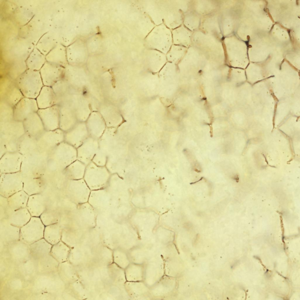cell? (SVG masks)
Masks as SVG:
<instances>
[{
    "mask_svg": "<svg viewBox=\"0 0 300 300\" xmlns=\"http://www.w3.org/2000/svg\"><path fill=\"white\" fill-rule=\"evenodd\" d=\"M15 83L24 97L36 99L44 85L40 71L27 69Z\"/></svg>",
    "mask_w": 300,
    "mask_h": 300,
    "instance_id": "cell-1",
    "label": "cell"
},
{
    "mask_svg": "<svg viewBox=\"0 0 300 300\" xmlns=\"http://www.w3.org/2000/svg\"><path fill=\"white\" fill-rule=\"evenodd\" d=\"M62 67L46 62L40 71L44 86L52 87L63 78Z\"/></svg>",
    "mask_w": 300,
    "mask_h": 300,
    "instance_id": "cell-2",
    "label": "cell"
},
{
    "mask_svg": "<svg viewBox=\"0 0 300 300\" xmlns=\"http://www.w3.org/2000/svg\"><path fill=\"white\" fill-rule=\"evenodd\" d=\"M39 109L35 99L24 97L14 107V119L23 121L31 114L37 112Z\"/></svg>",
    "mask_w": 300,
    "mask_h": 300,
    "instance_id": "cell-3",
    "label": "cell"
},
{
    "mask_svg": "<svg viewBox=\"0 0 300 300\" xmlns=\"http://www.w3.org/2000/svg\"><path fill=\"white\" fill-rule=\"evenodd\" d=\"M39 109L57 105V98L52 87L44 86L35 99Z\"/></svg>",
    "mask_w": 300,
    "mask_h": 300,
    "instance_id": "cell-4",
    "label": "cell"
},
{
    "mask_svg": "<svg viewBox=\"0 0 300 300\" xmlns=\"http://www.w3.org/2000/svg\"><path fill=\"white\" fill-rule=\"evenodd\" d=\"M43 224H42L39 226H30L31 229L28 226V230L22 227L27 230L21 229L20 233L21 239L25 243L31 245L43 238L45 228Z\"/></svg>",
    "mask_w": 300,
    "mask_h": 300,
    "instance_id": "cell-5",
    "label": "cell"
},
{
    "mask_svg": "<svg viewBox=\"0 0 300 300\" xmlns=\"http://www.w3.org/2000/svg\"><path fill=\"white\" fill-rule=\"evenodd\" d=\"M37 112L44 125H55L59 122L60 106L58 105L39 109Z\"/></svg>",
    "mask_w": 300,
    "mask_h": 300,
    "instance_id": "cell-6",
    "label": "cell"
},
{
    "mask_svg": "<svg viewBox=\"0 0 300 300\" xmlns=\"http://www.w3.org/2000/svg\"><path fill=\"white\" fill-rule=\"evenodd\" d=\"M52 246L43 238L30 245V252L35 258L45 257L50 254Z\"/></svg>",
    "mask_w": 300,
    "mask_h": 300,
    "instance_id": "cell-7",
    "label": "cell"
},
{
    "mask_svg": "<svg viewBox=\"0 0 300 300\" xmlns=\"http://www.w3.org/2000/svg\"><path fill=\"white\" fill-rule=\"evenodd\" d=\"M24 97L15 83H13L1 99L14 107Z\"/></svg>",
    "mask_w": 300,
    "mask_h": 300,
    "instance_id": "cell-8",
    "label": "cell"
},
{
    "mask_svg": "<svg viewBox=\"0 0 300 300\" xmlns=\"http://www.w3.org/2000/svg\"><path fill=\"white\" fill-rule=\"evenodd\" d=\"M46 62V57L42 55L30 56L26 60L27 69L40 71Z\"/></svg>",
    "mask_w": 300,
    "mask_h": 300,
    "instance_id": "cell-9",
    "label": "cell"
},
{
    "mask_svg": "<svg viewBox=\"0 0 300 300\" xmlns=\"http://www.w3.org/2000/svg\"><path fill=\"white\" fill-rule=\"evenodd\" d=\"M27 69L25 61L16 62L10 68L8 75L12 79L15 81Z\"/></svg>",
    "mask_w": 300,
    "mask_h": 300,
    "instance_id": "cell-10",
    "label": "cell"
},
{
    "mask_svg": "<svg viewBox=\"0 0 300 300\" xmlns=\"http://www.w3.org/2000/svg\"><path fill=\"white\" fill-rule=\"evenodd\" d=\"M44 238L52 245L58 243L59 241L57 231L55 229V224L47 226L45 228Z\"/></svg>",
    "mask_w": 300,
    "mask_h": 300,
    "instance_id": "cell-11",
    "label": "cell"
},
{
    "mask_svg": "<svg viewBox=\"0 0 300 300\" xmlns=\"http://www.w3.org/2000/svg\"><path fill=\"white\" fill-rule=\"evenodd\" d=\"M0 116L2 120L14 119V108L2 100L0 102Z\"/></svg>",
    "mask_w": 300,
    "mask_h": 300,
    "instance_id": "cell-12",
    "label": "cell"
},
{
    "mask_svg": "<svg viewBox=\"0 0 300 300\" xmlns=\"http://www.w3.org/2000/svg\"><path fill=\"white\" fill-rule=\"evenodd\" d=\"M10 77L3 78L1 81L0 92V98L1 99L4 96L7 89L13 83Z\"/></svg>",
    "mask_w": 300,
    "mask_h": 300,
    "instance_id": "cell-13",
    "label": "cell"
},
{
    "mask_svg": "<svg viewBox=\"0 0 300 300\" xmlns=\"http://www.w3.org/2000/svg\"><path fill=\"white\" fill-rule=\"evenodd\" d=\"M203 177H202V178H200V180H198V181H196V182H194V183H193H193H190V184H194V183H196L197 182H198V181H200V180H202V179H203Z\"/></svg>",
    "mask_w": 300,
    "mask_h": 300,
    "instance_id": "cell-14",
    "label": "cell"
}]
</instances>
